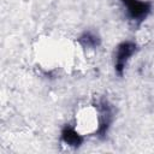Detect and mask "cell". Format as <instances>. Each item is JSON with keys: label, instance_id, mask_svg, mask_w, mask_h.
<instances>
[{"label": "cell", "instance_id": "obj_1", "mask_svg": "<svg viewBox=\"0 0 154 154\" xmlns=\"http://www.w3.org/2000/svg\"><path fill=\"white\" fill-rule=\"evenodd\" d=\"M136 51V45L132 42H123L117 48V55H116V71L119 75H123V70L125 66L126 60L134 54Z\"/></svg>", "mask_w": 154, "mask_h": 154}, {"label": "cell", "instance_id": "obj_2", "mask_svg": "<svg viewBox=\"0 0 154 154\" xmlns=\"http://www.w3.org/2000/svg\"><path fill=\"white\" fill-rule=\"evenodd\" d=\"M129 16L132 19H143L150 11V4L143 1H135L130 6H128Z\"/></svg>", "mask_w": 154, "mask_h": 154}, {"label": "cell", "instance_id": "obj_3", "mask_svg": "<svg viewBox=\"0 0 154 154\" xmlns=\"http://www.w3.org/2000/svg\"><path fill=\"white\" fill-rule=\"evenodd\" d=\"M61 138H63V141L66 144H69L71 147H79L82 144V142H83L82 136L75 129H72L70 126H65L63 129V131H61Z\"/></svg>", "mask_w": 154, "mask_h": 154}, {"label": "cell", "instance_id": "obj_4", "mask_svg": "<svg viewBox=\"0 0 154 154\" xmlns=\"http://www.w3.org/2000/svg\"><path fill=\"white\" fill-rule=\"evenodd\" d=\"M79 41H81L84 46H88V47H95V46L99 45V38H97L95 35H93L91 32H85V34L79 38Z\"/></svg>", "mask_w": 154, "mask_h": 154}, {"label": "cell", "instance_id": "obj_5", "mask_svg": "<svg viewBox=\"0 0 154 154\" xmlns=\"http://www.w3.org/2000/svg\"><path fill=\"white\" fill-rule=\"evenodd\" d=\"M135 1H137V0H122V2H123V4H125L126 6H130V5H131V4H134Z\"/></svg>", "mask_w": 154, "mask_h": 154}]
</instances>
